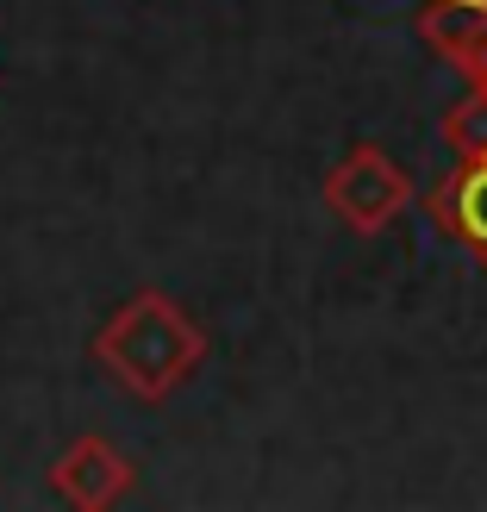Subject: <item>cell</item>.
<instances>
[{
    "label": "cell",
    "mask_w": 487,
    "mask_h": 512,
    "mask_svg": "<svg viewBox=\"0 0 487 512\" xmlns=\"http://www.w3.org/2000/svg\"><path fill=\"white\" fill-rule=\"evenodd\" d=\"M94 363L132 400L157 406L182 388V381H194V369L207 363V331L194 325V313L182 300L144 288L94 331Z\"/></svg>",
    "instance_id": "cell-1"
},
{
    "label": "cell",
    "mask_w": 487,
    "mask_h": 512,
    "mask_svg": "<svg viewBox=\"0 0 487 512\" xmlns=\"http://www.w3.org/2000/svg\"><path fill=\"white\" fill-rule=\"evenodd\" d=\"M132 481H138V469H132V456H125L119 444H107V438H75L57 463H50V488H57L69 506H82V512H107V506H119L125 494H132Z\"/></svg>",
    "instance_id": "cell-3"
},
{
    "label": "cell",
    "mask_w": 487,
    "mask_h": 512,
    "mask_svg": "<svg viewBox=\"0 0 487 512\" xmlns=\"http://www.w3.org/2000/svg\"><path fill=\"white\" fill-rule=\"evenodd\" d=\"M413 175H406L388 150H375V144H356L344 150L338 163H331L325 175V213L344 225V232L356 238H375V232H388V225L413 207Z\"/></svg>",
    "instance_id": "cell-2"
},
{
    "label": "cell",
    "mask_w": 487,
    "mask_h": 512,
    "mask_svg": "<svg viewBox=\"0 0 487 512\" xmlns=\"http://www.w3.org/2000/svg\"><path fill=\"white\" fill-rule=\"evenodd\" d=\"M444 138H450L456 157H481V150H487V94L456 100L450 119H444Z\"/></svg>",
    "instance_id": "cell-5"
},
{
    "label": "cell",
    "mask_w": 487,
    "mask_h": 512,
    "mask_svg": "<svg viewBox=\"0 0 487 512\" xmlns=\"http://www.w3.org/2000/svg\"><path fill=\"white\" fill-rule=\"evenodd\" d=\"M431 219H438V232H450L456 244H469L475 263L487 269V150L481 157H463L431 188Z\"/></svg>",
    "instance_id": "cell-4"
}]
</instances>
